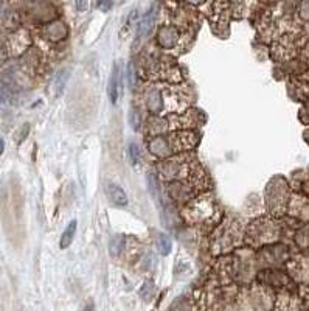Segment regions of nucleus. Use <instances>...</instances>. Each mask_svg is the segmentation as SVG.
I'll return each mask as SVG.
<instances>
[{"mask_svg":"<svg viewBox=\"0 0 309 311\" xmlns=\"http://www.w3.org/2000/svg\"><path fill=\"white\" fill-rule=\"evenodd\" d=\"M157 247H159V252L162 253V256H168V253L171 252V240L166 235H159Z\"/></svg>","mask_w":309,"mask_h":311,"instance_id":"17","label":"nucleus"},{"mask_svg":"<svg viewBox=\"0 0 309 311\" xmlns=\"http://www.w3.org/2000/svg\"><path fill=\"white\" fill-rule=\"evenodd\" d=\"M82 311H94V303H89V305H87L86 308H84Z\"/></svg>","mask_w":309,"mask_h":311,"instance_id":"22","label":"nucleus"},{"mask_svg":"<svg viewBox=\"0 0 309 311\" xmlns=\"http://www.w3.org/2000/svg\"><path fill=\"white\" fill-rule=\"evenodd\" d=\"M199 142V135L194 131H173L170 134L154 135L148 142V150L159 159L174 157L179 153L193 150Z\"/></svg>","mask_w":309,"mask_h":311,"instance_id":"2","label":"nucleus"},{"mask_svg":"<svg viewBox=\"0 0 309 311\" xmlns=\"http://www.w3.org/2000/svg\"><path fill=\"white\" fill-rule=\"evenodd\" d=\"M75 234H76V221L73 219V221H70V224L67 225L66 231L61 235V241H59L61 249H67L72 244V241L75 238Z\"/></svg>","mask_w":309,"mask_h":311,"instance_id":"15","label":"nucleus"},{"mask_svg":"<svg viewBox=\"0 0 309 311\" xmlns=\"http://www.w3.org/2000/svg\"><path fill=\"white\" fill-rule=\"evenodd\" d=\"M278 229L276 225H273L272 221L267 219H258L249 228L247 232V240L252 244H263V243H270L276 238Z\"/></svg>","mask_w":309,"mask_h":311,"instance_id":"4","label":"nucleus"},{"mask_svg":"<svg viewBox=\"0 0 309 311\" xmlns=\"http://www.w3.org/2000/svg\"><path fill=\"white\" fill-rule=\"evenodd\" d=\"M107 94L112 103L118 101V97L121 94V72H120L118 64H114V69H112V75H110L109 86H107Z\"/></svg>","mask_w":309,"mask_h":311,"instance_id":"11","label":"nucleus"},{"mask_svg":"<svg viewBox=\"0 0 309 311\" xmlns=\"http://www.w3.org/2000/svg\"><path fill=\"white\" fill-rule=\"evenodd\" d=\"M207 212H213V210H218L213 200H210L208 196H202V197H198V201L190 204L187 207V218L194 222V221H207V219H211L213 216L205 213Z\"/></svg>","mask_w":309,"mask_h":311,"instance_id":"6","label":"nucleus"},{"mask_svg":"<svg viewBox=\"0 0 309 311\" xmlns=\"http://www.w3.org/2000/svg\"><path fill=\"white\" fill-rule=\"evenodd\" d=\"M148 185H149V191L151 194L156 197V201L160 200V191H159V182H157V176L149 173L148 175Z\"/></svg>","mask_w":309,"mask_h":311,"instance_id":"18","label":"nucleus"},{"mask_svg":"<svg viewBox=\"0 0 309 311\" xmlns=\"http://www.w3.org/2000/svg\"><path fill=\"white\" fill-rule=\"evenodd\" d=\"M129 156H131V162L135 165L138 163V159H140V150L137 147V144H131L129 145Z\"/></svg>","mask_w":309,"mask_h":311,"instance_id":"20","label":"nucleus"},{"mask_svg":"<svg viewBox=\"0 0 309 311\" xmlns=\"http://www.w3.org/2000/svg\"><path fill=\"white\" fill-rule=\"evenodd\" d=\"M190 104V97L179 86H152L145 94V107L152 116L182 114Z\"/></svg>","mask_w":309,"mask_h":311,"instance_id":"1","label":"nucleus"},{"mask_svg":"<svg viewBox=\"0 0 309 311\" xmlns=\"http://www.w3.org/2000/svg\"><path fill=\"white\" fill-rule=\"evenodd\" d=\"M106 194H107L109 200L117 206H126L128 204V196H126L125 190L114 182L106 184Z\"/></svg>","mask_w":309,"mask_h":311,"instance_id":"12","label":"nucleus"},{"mask_svg":"<svg viewBox=\"0 0 309 311\" xmlns=\"http://www.w3.org/2000/svg\"><path fill=\"white\" fill-rule=\"evenodd\" d=\"M0 8H2V2H0Z\"/></svg>","mask_w":309,"mask_h":311,"instance_id":"23","label":"nucleus"},{"mask_svg":"<svg viewBox=\"0 0 309 311\" xmlns=\"http://www.w3.org/2000/svg\"><path fill=\"white\" fill-rule=\"evenodd\" d=\"M156 19H157V5H151V8L145 13L142 20L138 22V30L137 35L138 38H146L156 26Z\"/></svg>","mask_w":309,"mask_h":311,"instance_id":"9","label":"nucleus"},{"mask_svg":"<svg viewBox=\"0 0 309 311\" xmlns=\"http://www.w3.org/2000/svg\"><path fill=\"white\" fill-rule=\"evenodd\" d=\"M180 32L174 25H162L157 32V44L165 50H173L180 42Z\"/></svg>","mask_w":309,"mask_h":311,"instance_id":"7","label":"nucleus"},{"mask_svg":"<svg viewBox=\"0 0 309 311\" xmlns=\"http://www.w3.org/2000/svg\"><path fill=\"white\" fill-rule=\"evenodd\" d=\"M4 150H5V142H4L2 138H0V154L4 153Z\"/></svg>","mask_w":309,"mask_h":311,"instance_id":"21","label":"nucleus"},{"mask_svg":"<svg viewBox=\"0 0 309 311\" xmlns=\"http://www.w3.org/2000/svg\"><path fill=\"white\" fill-rule=\"evenodd\" d=\"M193 162H187L179 157H171L159 163V175L163 181L179 182L180 179H187L188 176H194Z\"/></svg>","mask_w":309,"mask_h":311,"instance_id":"3","label":"nucleus"},{"mask_svg":"<svg viewBox=\"0 0 309 311\" xmlns=\"http://www.w3.org/2000/svg\"><path fill=\"white\" fill-rule=\"evenodd\" d=\"M168 193L173 197L174 201H187L194 194V185L193 184H187V182H174L168 187Z\"/></svg>","mask_w":309,"mask_h":311,"instance_id":"10","label":"nucleus"},{"mask_svg":"<svg viewBox=\"0 0 309 311\" xmlns=\"http://www.w3.org/2000/svg\"><path fill=\"white\" fill-rule=\"evenodd\" d=\"M69 69H63L58 73L54 75L53 81H51V91H53V97H59L64 89H66V84L69 79Z\"/></svg>","mask_w":309,"mask_h":311,"instance_id":"13","label":"nucleus"},{"mask_svg":"<svg viewBox=\"0 0 309 311\" xmlns=\"http://www.w3.org/2000/svg\"><path fill=\"white\" fill-rule=\"evenodd\" d=\"M44 35L47 36V39L53 42H59L69 36V26L63 20H53L47 23V26L44 28Z\"/></svg>","mask_w":309,"mask_h":311,"instance_id":"8","label":"nucleus"},{"mask_svg":"<svg viewBox=\"0 0 309 311\" xmlns=\"http://www.w3.org/2000/svg\"><path fill=\"white\" fill-rule=\"evenodd\" d=\"M109 249H110V253L114 257H118L121 250L125 249V237L123 235H114L110 238V243H109Z\"/></svg>","mask_w":309,"mask_h":311,"instance_id":"16","label":"nucleus"},{"mask_svg":"<svg viewBox=\"0 0 309 311\" xmlns=\"http://www.w3.org/2000/svg\"><path fill=\"white\" fill-rule=\"evenodd\" d=\"M298 309H300V308H298V302L294 300L292 296L283 294V296L278 297L275 311H298Z\"/></svg>","mask_w":309,"mask_h":311,"instance_id":"14","label":"nucleus"},{"mask_svg":"<svg viewBox=\"0 0 309 311\" xmlns=\"http://www.w3.org/2000/svg\"><path fill=\"white\" fill-rule=\"evenodd\" d=\"M171 311H194V308H193V305H191L188 300L180 299V300H177V302L173 305V309H171Z\"/></svg>","mask_w":309,"mask_h":311,"instance_id":"19","label":"nucleus"},{"mask_svg":"<svg viewBox=\"0 0 309 311\" xmlns=\"http://www.w3.org/2000/svg\"><path fill=\"white\" fill-rule=\"evenodd\" d=\"M286 197H288V185L283 179L275 178L267 185V206L272 212L280 213L286 206Z\"/></svg>","mask_w":309,"mask_h":311,"instance_id":"5","label":"nucleus"}]
</instances>
